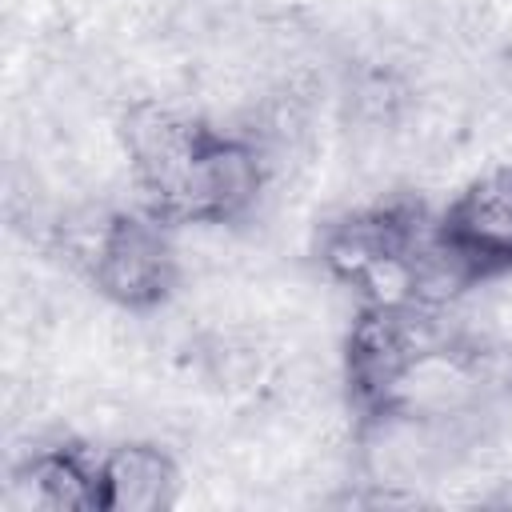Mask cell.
<instances>
[{
  "label": "cell",
  "mask_w": 512,
  "mask_h": 512,
  "mask_svg": "<svg viewBox=\"0 0 512 512\" xmlns=\"http://www.w3.org/2000/svg\"><path fill=\"white\" fill-rule=\"evenodd\" d=\"M4 504L12 512H88L100 508L96 456L84 444L32 448L8 476Z\"/></svg>",
  "instance_id": "cell-4"
},
{
  "label": "cell",
  "mask_w": 512,
  "mask_h": 512,
  "mask_svg": "<svg viewBox=\"0 0 512 512\" xmlns=\"http://www.w3.org/2000/svg\"><path fill=\"white\" fill-rule=\"evenodd\" d=\"M100 512H160L180 500V460L152 436H128L96 452Z\"/></svg>",
  "instance_id": "cell-3"
},
{
  "label": "cell",
  "mask_w": 512,
  "mask_h": 512,
  "mask_svg": "<svg viewBox=\"0 0 512 512\" xmlns=\"http://www.w3.org/2000/svg\"><path fill=\"white\" fill-rule=\"evenodd\" d=\"M436 232L476 288L512 276V160H496L448 200Z\"/></svg>",
  "instance_id": "cell-2"
},
{
  "label": "cell",
  "mask_w": 512,
  "mask_h": 512,
  "mask_svg": "<svg viewBox=\"0 0 512 512\" xmlns=\"http://www.w3.org/2000/svg\"><path fill=\"white\" fill-rule=\"evenodd\" d=\"M88 284L116 312H160L184 288V268L176 252V232L148 208L112 212L104 240L92 256Z\"/></svg>",
  "instance_id": "cell-1"
}]
</instances>
